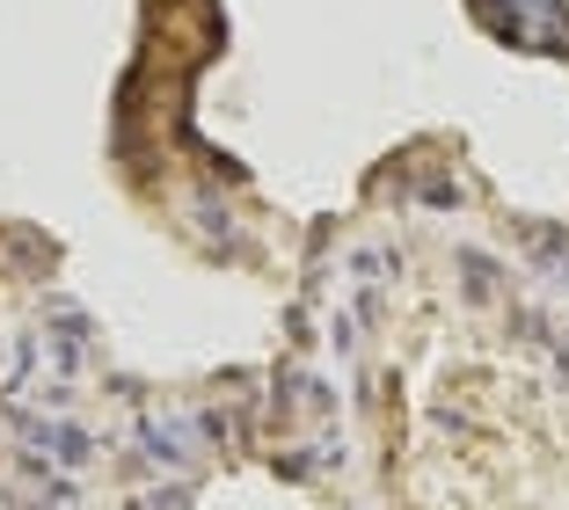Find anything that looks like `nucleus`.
Here are the masks:
<instances>
[{"label":"nucleus","mask_w":569,"mask_h":510,"mask_svg":"<svg viewBox=\"0 0 569 510\" xmlns=\"http://www.w3.org/2000/svg\"><path fill=\"white\" fill-rule=\"evenodd\" d=\"M183 503H190V489H183V481H168V489L132 496V510H183Z\"/></svg>","instance_id":"7ed1b4c3"},{"label":"nucleus","mask_w":569,"mask_h":510,"mask_svg":"<svg viewBox=\"0 0 569 510\" xmlns=\"http://www.w3.org/2000/svg\"><path fill=\"white\" fill-rule=\"evenodd\" d=\"M460 270H468V292H475V299L497 292V263H489V256H460Z\"/></svg>","instance_id":"f03ea898"},{"label":"nucleus","mask_w":569,"mask_h":510,"mask_svg":"<svg viewBox=\"0 0 569 510\" xmlns=\"http://www.w3.org/2000/svg\"><path fill=\"white\" fill-rule=\"evenodd\" d=\"M423 204H460V182H423Z\"/></svg>","instance_id":"20e7f679"},{"label":"nucleus","mask_w":569,"mask_h":510,"mask_svg":"<svg viewBox=\"0 0 569 510\" xmlns=\"http://www.w3.org/2000/svg\"><path fill=\"white\" fill-rule=\"evenodd\" d=\"M227 423H212V416H190V409H147L139 416V430H132V452L147 467H168V474H183L190 460H198V444L204 438H219Z\"/></svg>","instance_id":"f257e3e1"}]
</instances>
